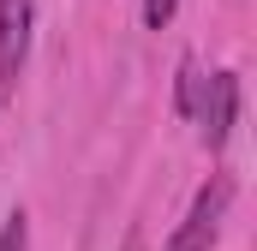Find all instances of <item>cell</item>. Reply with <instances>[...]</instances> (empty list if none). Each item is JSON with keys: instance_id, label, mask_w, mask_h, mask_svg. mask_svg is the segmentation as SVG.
Returning a JSON list of instances; mask_svg holds the SVG:
<instances>
[{"instance_id": "6da1fadb", "label": "cell", "mask_w": 257, "mask_h": 251, "mask_svg": "<svg viewBox=\"0 0 257 251\" xmlns=\"http://www.w3.org/2000/svg\"><path fill=\"white\" fill-rule=\"evenodd\" d=\"M227 203H233V180L227 174H209L203 186H197L192 209H186V221L174 227V239L162 251H209L221 239V221H227Z\"/></svg>"}, {"instance_id": "7a4b0ae2", "label": "cell", "mask_w": 257, "mask_h": 251, "mask_svg": "<svg viewBox=\"0 0 257 251\" xmlns=\"http://www.w3.org/2000/svg\"><path fill=\"white\" fill-rule=\"evenodd\" d=\"M192 126H197V138H203L209 156L227 150V138H233V126H239V72H209V78H203V96H197Z\"/></svg>"}, {"instance_id": "3957f363", "label": "cell", "mask_w": 257, "mask_h": 251, "mask_svg": "<svg viewBox=\"0 0 257 251\" xmlns=\"http://www.w3.org/2000/svg\"><path fill=\"white\" fill-rule=\"evenodd\" d=\"M30 30H36V0H0V102L18 96V78L30 66Z\"/></svg>"}, {"instance_id": "277c9868", "label": "cell", "mask_w": 257, "mask_h": 251, "mask_svg": "<svg viewBox=\"0 0 257 251\" xmlns=\"http://www.w3.org/2000/svg\"><path fill=\"white\" fill-rule=\"evenodd\" d=\"M197 96H203V72H197V60L186 54V60H180V84H174V108H180L186 120L197 114Z\"/></svg>"}, {"instance_id": "5b68a950", "label": "cell", "mask_w": 257, "mask_h": 251, "mask_svg": "<svg viewBox=\"0 0 257 251\" xmlns=\"http://www.w3.org/2000/svg\"><path fill=\"white\" fill-rule=\"evenodd\" d=\"M0 251H30V215H24V209L6 215V227H0Z\"/></svg>"}, {"instance_id": "8992f818", "label": "cell", "mask_w": 257, "mask_h": 251, "mask_svg": "<svg viewBox=\"0 0 257 251\" xmlns=\"http://www.w3.org/2000/svg\"><path fill=\"white\" fill-rule=\"evenodd\" d=\"M174 12H180V0H144V24H150V30H168Z\"/></svg>"}]
</instances>
